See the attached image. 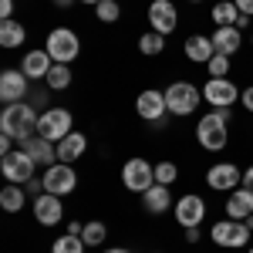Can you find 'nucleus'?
<instances>
[{
	"label": "nucleus",
	"instance_id": "17",
	"mask_svg": "<svg viewBox=\"0 0 253 253\" xmlns=\"http://www.w3.org/2000/svg\"><path fill=\"white\" fill-rule=\"evenodd\" d=\"M24 95H27V75L7 68V71L0 75V98H3L7 105H14V101H20Z\"/></svg>",
	"mask_w": 253,
	"mask_h": 253
},
{
	"label": "nucleus",
	"instance_id": "38",
	"mask_svg": "<svg viewBox=\"0 0 253 253\" xmlns=\"http://www.w3.org/2000/svg\"><path fill=\"white\" fill-rule=\"evenodd\" d=\"M68 233L81 236V233H84V223H78V219H75V223H68Z\"/></svg>",
	"mask_w": 253,
	"mask_h": 253
},
{
	"label": "nucleus",
	"instance_id": "44",
	"mask_svg": "<svg viewBox=\"0 0 253 253\" xmlns=\"http://www.w3.org/2000/svg\"><path fill=\"white\" fill-rule=\"evenodd\" d=\"M189 3H199V0H189Z\"/></svg>",
	"mask_w": 253,
	"mask_h": 253
},
{
	"label": "nucleus",
	"instance_id": "40",
	"mask_svg": "<svg viewBox=\"0 0 253 253\" xmlns=\"http://www.w3.org/2000/svg\"><path fill=\"white\" fill-rule=\"evenodd\" d=\"M243 186H247V189H250V193H253V166H250V169H247V172H243Z\"/></svg>",
	"mask_w": 253,
	"mask_h": 253
},
{
	"label": "nucleus",
	"instance_id": "35",
	"mask_svg": "<svg viewBox=\"0 0 253 253\" xmlns=\"http://www.w3.org/2000/svg\"><path fill=\"white\" fill-rule=\"evenodd\" d=\"M233 3H236V10H240V14L253 17V0H233Z\"/></svg>",
	"mask_w": 253,
	"mask_h": 253
},
{
	"label": "nucleus",
	"instance_id": "31",
	"mask_svg": "<svg viewBox=\"0 0 253 253\" xmlns=\"http://www.w3.org/2000/svg\"><path fill=\"white\" fill-rule=\"evenodd\" d=\"M95 14H98L101 24H115L118 20V0H101V3L95 7Z\"/></svg>",
	"mask_w": 253,
	"mask_h": 253
},
{
	"label": "nucleus",
	"instance_id": "11",
	"mask_svg": "<svg viewBox=\"0 0 253 253\" xmlns=\"http://www.w3.org/2000/svg\"><path fill=\"white\" fill-rule=\"evenodd\" d=\"M203 216H206V203H203L196 193L182 196V199L175 203V219H179V226H182V230L199 226V223H203Z\"/></svg>",
	"mask_w": 253,
	"mask_h": 253
},
{
	"label": "nucleus",
	"instance_id": "16",
	"mask_svg": "<svg viewBox=\"0 0 253 253\" xmlns=\"http://www.w3.org/2000/svg\"><path fill=\"white\" fill-rule=\"evenodd\" d=\"M175 3H169V0H152L149 3V24H152V31H159V34H172L175 31Z\"/></svg>",
	"mask_w": 253,
	"mask_h": 253
},
{
	"label": "nucleus",
	"instance_id": "22",
	"mask_svg": "<svg viewBox=\"0 0 253 253\" xmlns=\"http://www.w3.org/2000/svg\"><path fill=\"white\" fill-rule=\"evenodd\" d=\"M142 203H145V210L149 213H166L169 206H172V193H169V186H162V182H156L152 189H145L142 193Z\"/></svg>",
	"mask_w": 253,
	"mask_h": 253
},
{
	"label": "nucleus",
	"instance_id": "5",
	"mask_svg": "<svg viewBox=\"0 0 253 253\" xmlns=\"http://www.w3.org/2000/svg\"><path fill=\"white\" fill-rule=\"evenodd\" d=\"M34 166H38V162L27 156L24 149L7 152V156L0 159V172H3V179H7V182H17V186H24V182L34 179Z\"/></svg>",
	"mask_w": 253,
	"mask_h": 253
},
{
	"label": "nucleus",
	"instance_id": "23",
	"mask_svg": "<svg viewBox=\"0 0 253 253\" xmlns=\"http://www.w3.org/2000/svg\"><path fill=\"white\" fill-rule=\"evenodd\" d=\"M51 64H54V61H51V54H47V51H27V54H24V68H20V71H24L27 78H47Z\"/></svg>",
	"mask_w": 253,
	"mask_h": 253
},
{
	"label": "nucleus",
	"instance_id": "26",
	"mask_svg": "<svg viewBox=\"0 0 253 253\" xmlns=\"http://www.w3.org/2000/svg\"><path fill=\"white\" fill-rule=\"evenodd\" d=\"M213 20L219 27H236V20H240V10H236L233 0H219L213 7Z\"/></svg>",
	"mask_w": 253,
	"mask_h": 253
},
{
	"label": "nucleus",
	"instance_id": "6",
	"mask_svg": "<svg viewBox=\"0 0 253 253\" xmlns=\"http://www.w3.org/2000/svg\"><path fill=\"white\" fill-rule=\"evenodd\" d=\"M250 226L247 223H240V219H223V223H213V230H210V236H213V243H219V247H247L250 243Z\"/></svg>",
	"mask_w": 253,
	"mask_h": 253
},
{
	"label": "nucleus",
	"instance_id": "14",
	"mask_svg": "<svg viewBox=\"0 0 253 253\" xmlns=\"http://www.w3.org/2000/svg\"><path fill=\"white\" fill-rule=\"evenodd\" d=\"M203 98L213 105V108H230L236 101V84L226 78H210L206 88H203Z\"/></svg>",
	"mask_w": 253,
	"mask_h": 253
},
{
	"label": "nucleus",
	"instance_id": "27",
	"mask_svg": "<svg viewBox=\"0 0 253 253\" xmlns=\"http://www.w3.org/2000/svg\"><path fill=\"white\" fill-rule=\"evenodd\" d=\"M47 88H54V91H64L68 84H71V71H68V64H51V71H47Z\"/></svg>",
	"mask_w": 253,
	"mask_h": 253
},
{
	"label": "nucleus",
	"instance_id": "4",
	"mask_svg": "<svg viewBox=\"0 0 253 253\" xmlns=\"http://www.w3.org/2000/svg\"><path fill=\"white\" fill-rule=\"evenodd\" d=\"M81 51V41L78 34L71 31V27H54L51 34H47V54L54 64H68V61H75Z\"/></svg>",
	"mask_w": 253,
	"mask_h": 253
},
{
	"label": "nucleus",
	"instance_id": "45",
	"mask_svg": "<svg viewBox=\"0 0 253 253\" xmlns=\"http://www.w3.org/2000/svg\"><path fill=\"white\" fill-rule=\"evenodd\" d=\"M250 253H253V247H250Z\"/></svg>",
	"mask_w": 253,
	"mask_h": 253
},
{
	"label": "nucleus",
	"instance_id": "42",
	"mask_svg": "<svg viewBox=\"0 0 253 253\" xmlns=\"http://www.w3.org/2000/svg\"><path fill=\"white\" fill-rule=\"evenodd\" d=\"M51 3H61V7H68V3H71V0H51Z\"/></svg>",
	"mask_w": 253,
	"mask_h": 253
},
{
	"label": "nucleus",
	"instance_id": "10",
	"mask_svg": "<svg viewBox=\"0 0 253 253\" xmlns=\"http://www.w3.org/2000/svg\"><path fill=\"white\" fill-rule=\"evenodd\" d=\"M206 182H210L213 189H219V193H233V189L243 186V172L236 169L233 162H219V166H213V169L206 172Z\"/></svg>",
	"mask_w": 253,
	"mask_h": 253
},
{
	"label": "nucleus",
	"instance_id": "28",
	"mask_svg": "<svg viewBox=\"0 0 253 253\" xmlns=\"http://www.w3.org/2000/svg\"><path fill=\"white\" fill-rule=\"evenodd\" d=\"M162 47H166V34H159V31H149V34H142V38H138V51H142V54H149V58L159 54Z\"/></svg>",
	"mask_w": 253,
	"mask_h": 253
},
{
	"label": "nucleus",
	"instance_id": "12",
	"mask_svg": "<svg viewBox=\"0 0 253 253\" xmlns=\"http://www.w3.org/2000/svg\"><path fill=\"white\" fill-rule=\"evenodd\" d=\"M20 149H24V152H27L31 159H34L38 166H44V169H51V166L58 162V145H54V142H47L44 135L24 138V142H20Z\"/></svg>",
	"mask_w": 253,
	"mask_h": 253
},
{
	"label": "nucleus",
	"instance_id": "2",
	"mask_svg": "<svg viewBox=\"0 0 253 253\" xmlns=\"http://www.w3.org/2000/svg\"><path fill=\"white\" fill-rule=\"evenodd\" d=\"M230 108H216L210 115L199 118V125H196V138H199V145L203 149H210V152H219V149H226V142H230Z\"/></svg>",
	"mask_w": 253,
	"mask_h": 253
},
{
	"label": "nucleus",
	"instance_id": "19",
	"mask_svg": "<svg viewBox=\"0 0 253 253\" xmlns=\"http://www.w3.org/2000/svg\"><path fill=\"white\" fill-rule=\"evenodd\" d=\"M182 51H186V58L196 61V64H210V58L216 54L213 38H203V34H193V38H186Z\"/></svg>",
	"mask_w": 253,
	"mask_h": 253
},
{
	"label": "nucleus",
	"instance_id": "36",
	"mask_svg": "<svg viewBox=\"0 0 253 253\" xmlns=\"http://www.w3.org/2000/svg\"><path fill=\"white\" fill-rule=\"evenodd\" d=\"M240 101H243V108H247V112H253V88H247V91L240 95Z\"/></svg>",
	"mask_w": 253,
	"mask_h": 253
},
{
	"label": "nucleus",
	"instance_id": "41",
	"mask_svg": "<svg viewBox=\"0 0 253 253\" xmlns=\"http://www.w3.org/2000/svg\"><path fill=\"white\" fill-rule=\"evenodd\" d=\"M105 253H132V250H122V247H112V250H105Z\"/></svg>",
	"mask_w": 253,
	"mask_h": 253
},
{
	"label": "nucleus",
	"instance_id": "20",
	"mask_svg": "<svg viewBox=\"0 0 253 253\" xmlns=\"http://www.w3.org/2000/svg\"><path fill=\"white\" fill-rule=\"evenodd\" d=\"M84 149H88V138L81 135V132H71V135H64L58 142V162H78L84 156Z\"/></svg>",
	"mask_w": 253,
	"mask_h": 253
},
{
	"label": "nucleus",
	"instance_id": "24",
	"mask_svg": "<svg viewBox=\"0 0 253 253\" xmlns=\"http://www.w3.org/2000/svg\"><path fill=\"white\" fill-rule=\"evenodd\" d=\"M24 41H27V31L20 20H0V47H20Z\"/></svg>",
	"mask_w": 253,
	"mask_h": 253
},
{
	"label": "nucleus",
	"instance_id": "39",
	"mask_svg": "<svg viewBox=\"0 0 253 253\" xmlns=\"http://www.w3.org/2000/svg\"><path fill=\"white\" fill-rule=\"evenodd\" d=\"M199 236H203V233H199V226H193V230H186V240H189V243H199Z\"/></svg>",
	"mask_w": 253,
	"mask_h": 253
},
{
	"label": "nucleus",
	"instance_id": "3",
	"mask_svg": "<svg viewBox=\"0 0 253 253\" xmlns=\"http://www.w3.org/2000/svg\"><path fill=\"white\" fill-rule=\"evenodd\" d=\"M199 101H203V91L189 84V81H175L166 88V105H169V112L172 115H193L196 108H199Z\"/></svg>",
	"mask_w": 253,
	"mask_h": 253
},
{
	"label": "nucleus",
	"instance_id": "29",
	"mask_svg": "<svg viewBox=\"0 0 253 253\" xmlns=\"http://www.w3.org/2000/svg\"><path fill=\"white\" fill-rule=\"evenodd\" d=\"M51 253H84V240L75 236V233H64V236L54 240V250Z\"/></svg>",
	"mask_w": 253,
	"mask_h": 253
},
{
	"label": "nucleus",
	"instance_id": "15",
	"mask_svg": "<svg viewBox=\"0 0 253 253\" xmlns=\"http://www.w3.org/2000/svg\"><path fill=\"white\" fill-rule=\"evenodd\" d=\"M34 216H38L41 226H58L61 216H64L61 196H54V193H41L38 199H34Z\"/></svg>",
	"mask_w": 253,
	"mask_h": 253
},
{
	"label": "nucleus",
	"instance_id": "8",
	"mask_svg": "<svg viewBox=\"0 0 253 253\" xmlns=\"http://www.w3.org/2000/svg\"><path fill=\"white\" fill-rule=\"evenodd\" d=\"M44 193H54V196H68L75 193V186H78V175L75 169L68 166V162H54L51 169H44Z\"/></svg>",
	"mask_w": 253,
	"mask_h": 253
},
{
	"label": "nucleus",
	"instance_id": "43",
	"mask_svg": "<svg viewBox=\"0 0 253 253\" xmlns=\"http://www.w3.org/2000/svg\"><path fill=\"white\" fill-rule=\"evenodd\" d=\"M81 3H91V7H98V3H101V0H81Z\"/></svg>",
	"mask_w": 253,
	"mask_h": 253
},
{
	"label": "nucleus",
	"instance_id": "21",
	"mask_svg": "<svg viewBox=\"0 0 253 253\" xmlns=\"http://www.w3.org/2000/svg\"><path fill=\"white\" fill-rule=\"evenodd\" d=\"M240 44H243V38H240V27H216V31H213V47H216V54L233 58L236 51H240Z\"/></svg>",
	"mask_w": 253,
	"mask_h": 253
},
{
	"label": "nucleus",
	"instance_id": "25",
	"mask_svg": "<svg viewBox=\"0 0 253 253\" xmlns=\"http://www.w3.org/2000/svg\"><path fill=\"white\" fill-rule=\"evenodd\" d=\"M24 199H27V189L17 186V182H10V186L0 189V206H3L7 213H17L20 206H24Z\"/></svg>",
	"mask_w": 253,
	"mask_h": 253
},
{
	"label": "nucleus",
	"instance_id": "9",
	"mask_svg": "<svg viewBox=\"0 0 253 253\" xmlns=\"http://www.w3.org/2000/svg\"><path fill=\"white\" fill-rule=\"evenodd\" d=\"M122 182L132 189V193H145L156 186V169L145 162V159H128L125 169H122Z\"/></svg>",
	"mask_w": 253,
	"mask_h": 253
},
{
	"label": "nucleus",
	"instance_id": "32",
	"mask_svg": "<svg viewBox=\"0 0 253 253\" xmlns=\"http://www.w3.org/2000/svg\"><path fill=\"white\" fill-rule=\"evenodd\" d=\"M210 75H213V78H226V75H230V58H226V54H213V58H210Z\"/></svg>",
	"mask_w": 253,
	"mask_h": 253
},
{
	"label": "nucleus",
	"instance_id": "7",
	"mask_svg": "<svg viewBox=\"0 0 253 253\" xmlns=\"http://www.w3.org/2000/svg\"><path fill=\"white\" fill-rule=\"evenodd\" d=\"M38 135L47 142H61L64 135H71V112L68 108H47L38 122Z\"/></svg>",
	"mask_w": 253,
	"mask_h": 253
},
{
	"label": "nucleus",
	"instance_id": "13",
	"mask_svg": "<svg viewBox=\"0 0 253 253\" xmlns=\"http://www.w3.org/2000/svg\"><path fill=\"white\" fill-rule=\"evenodd\" d=\"M135 112L145 122H159V118H166L169 112V105H166V91H156V88H149V91H142L135 98Z\"/></svg>",
	"mask_w": 253,
	"mask_h": 253
},
{
	"label": "nucleus",
	"instance_id": "37",
	"mask_svg": "<svg viewBox=\"0 0 253 253\" xmlns=\"http://www.w3.org/2000/svg\"><path fill=\"white\" fill-rule=\"evenodd\" d=\"M10 145H14V138H10V135H0V152H3V156H7V152H14Z\"/></svg>",
	"mask_w": 253,
	"mask_h": 253
},
{
	"label": "nucleus",
	"instance_id": "34",
	"mask_svg": "<svg viewBox=\"0 0 253 253\" xmlns=\"http://www.w3.org/2000/svg\"><path fill=\"white\" fill-rule=\"evenodd\" d=\"M0 17H3V20L14 17V0H0Z\"/></svg>",
	"mask_w": 253,
	"mask_h": 253
},
{
	"label": "nucleus",
	"instance_id": "18",
	"mask_svg": "<svg viewBox=\"0 0 253 253\" xmlns=\"http://www.w3.org/2000/svg\"><path fill=\"white\" fill-rule=\"evenodd\" d=\"M226 216L230 219H247V216H253V193L247 189V186H240V189H233L230 193V199H226Z\"/></svg>",
	"mask_w": 253,
	"mask_h": 253
},
{
	"label": "nucleus",
	"instance_id": "1",
	"mask_svg": "<svg viewBox=\"0 0 253 253\" xmlns=\"http://www.w3.org/2000/svg\"><path fill=\"white\" fill-rule=\"evenodd\" d=\"M38 122H41V115L34 112L31 101H14V105H7L3 115H0V132L17 138V142H24V138L38 135Z\"/></svg>",
	"mask_w": 253,
	"mask_h": 253
},
{
	"label": "nucleus",
	"instance_id": "30",
	"mask_svg": "<svg viewBox=\"0 0 253 253\" xmlns=\"http://www.w3.org/2000/svg\"><path fill=\"white\" fill-rule=\"evenodd\" d=\"M108 236V230H105V223H84V233H81V240H84V247H98L101 240Z\"/></svg>",
	"mask_w": 253,
	"mask_h": 253
},
{
	"label": "nucleus",
	"instance_id": "33",
	"mask_svg": "<svg viewBox=\"0 0 253 253\" xmlns=\"http://www.w3.org/2000/svg\"><path fill=\"white\" fill-rule=\"evenodd\" d=\"M175 172H179V169H175L172 162H159L156 166V182L169 186V182H175Z\"/></svg>",
	"mask_w": 253,
	"mask_h": 253
}]
</instances>
